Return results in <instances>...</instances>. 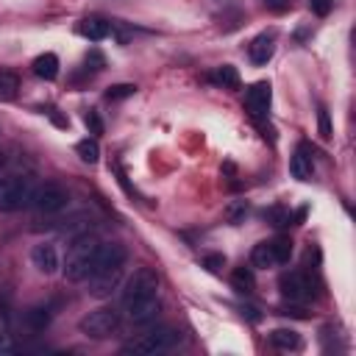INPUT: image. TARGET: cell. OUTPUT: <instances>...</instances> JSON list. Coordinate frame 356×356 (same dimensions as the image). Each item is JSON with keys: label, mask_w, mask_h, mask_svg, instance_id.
Segmentation results:
<instances>
[{"label": "cell", "mask_w": 356, "mask_h": 356, "mask_svg": "<svg viewBox=\"0 0 356 356\" xmlns=\"http://www.w3.org/2000/svg\"><path fill=\"white\" fill-rule=\"evenodd\" d=\"M98 237H89V234H81L75 237V242L70 245V253H67V262H64V278L73 281V284H81L89 278L92 267H95V256H98Z\"/></svg>", "instance_id": "6da1fadb"}, {"label": "cell", "mask_w": 356, "mask_h": 356, "mask_svg": "<svg viewBox=\"0 0 356 356\" xmlns=\"http://www.w3.org/2000/svg\"><path fill=\"white\" fill-rule=\"evenodd\" d=\"M153 298H159V276L150 267L134 270V276L125 281V290H123L125 312H131V309H136V306H142V303H148Z\"/></svg>", "instance_id": "7a4b0ae2"}, {"label": "cell", "mask_w": 356, "mask_h": 356, "mask_svg": "<svg viewBox=\"0 0 356 356\" xmlns=\"http://www.w3.org/2000/svg\"><path fill=\"white\" fill-rule=\"evenodd\" d=\"M34 184L26 175H12V178H0V212H17L23 206H31Z\"/></svg>", "instance_id": "3957f363"}, {"label": "cell", "mask_w": 356, "mask_h": 356, "mask_svg": "<svg viewBox=\"0 0 356 356\" xmlns=\"http://www.w3.org/2000/svg\"><path fill=\"white\" fill-rule=\"evenodd\" d=\"M178 339H181V334H178L175 328H153L148 334H142L139 339L128 342L123 348V353H142V356H156V353H167L178 345Z\"/></svg>", "instance_id": "277c9868"}, {"label": "cell", "mask_w": 356, "mask_h": 356, "mask_svg": "<svg viewBox=\"0 0 356 356\" xmlns=\"http://www.w3.org/2000/svg\"><path fill=\"white\" fill-rule=\"evenodd\" d=\"M78 328L92 339H106L120 328V314L114 309H109V306H100V309L89 312L87 317H81Z\"/></svg>", "instance_id": "5b68a950"}, {"label": "cell", "mask_w": 356, "mask_h": 356, "mask_svg": "<svg viewBox=\"0 0 356 356\" xmlns=\"http://www.w3.org/2000/svg\"><path fill=\"white\" fill-rule=\"evenodd\" d=\"M67 201H70V195H67V190L59 187V184H42V187H37L34 195H31V206H34L37 212H42V215H56V212H62V209L67 206Z\"/></svg>", "instance_id": "8992f818"}, {"label": "cell", "mask_w": 356, "mask_h": 356, "mask_svg": "<svg viewBox=\"0 0 356 356\" xmlns=\"http://www.w3.org/2000/svg\"><path fill=\"white\" fill-rule=\"evenodd\" d=\"M278 290L290 303H303L312 298V284L303 273H284L278 278Z\"/></svg>", "instance_id": "52a82bcc"}, {"label": "cell", "mask_w": 356, "mask_h": 356, "mask_svg": "<svg viewBox=\"0 0 356 356\" xmlns=\"http://www.w3.org/2000/svg\"><path fill=\"white\" fill-rule=\"evenodd\" d=\"M270 98H273V89H270L267 81L253 84V87L245 92V109H248V114L256 117V120H262V117L267 114V109H270Z\"/></svg>", "instance_id": "ba28073f"}, {"label": "cell", "mask_w": 356, "mask_h": 356, "mask_svg": "<svg viewBox=\"0 0 356 356\" xmlns=\"http://www.w3.org/2000/svg\"><path fill=\"white\" fill-rule=\"evenodd\" d=\"M120 278H123V267L92 273V276L87 278V281H89V295H92V298H109V295L120 287Z\"/></svg>", "instance_id": "9c48e42d"}, {"label": "cell", "mask_w": 356, "mask_h": 356, "mask_svg": "<svg viewBox=\"0 0 356 356\" xmlns=\"http://www.w3.org/2000/svg\"><path fill=\"white\" fill-rule=\"evenodd\" d=\"M128 259V251L120 245V242H109V245H100L98 248V256H95V267L92 273H100V270H114V267H123ZM89 273V276H92Z\"/></svg>", "instance_id": "30bf717a"}, {"label": "cell", "mask_w": 356, "mask_h": 356, "mask_svg": "<svg viewBox=\"0 0 356 356\" xmlns=\"http://www.w3.org/2000/svg\"><path fill=\"white\" fill-rule=\"evenodd\" d=\"M31 262L42 276H53L59 270V253L51 242H39L31 248Z\"/></svg>", "instance_id": "8fae6325"}, {"label": "cell", "mask_w": 356, "mask_h": 356, "mask_svg": "<svg viewBox=\"0 0 356 356\" xmlns=\"http://www.w3.org/2000/svg\"><path fill=\"white\" fill-rule=\"evenodd\" d=\"M290 172H292V178H298V181H309V178H312L314 161H312V153H309L306 145H301V148L292 153V159H290Z\"/></svg>", "instance_id": "7c38bea8"}, {"label": "cell", "mask_w": 356, "mask_h": 356, "mask_svg": "<svg viewBox=\"0 0 356 356\" xmlns=\"http://www.w3.org/2000/svg\"><path fill=\"white\" fill-rule=\"evenodd\" d=\"M273 34H259L253 42H251V48H248V53H251V62L253 64H267L270 59H273Z\"/></svg>", "instance_id": "4fadbf2b"}, {"label": "cell", "mask_w": 356, "mask_h": 356, "mask_svg": "<svg viewBox=\"0 0 356 356\" xmlns=\"http://www.w3.org/2000/svg\"><path fill=\"white\" fill-rule=\"evenodd\" d=\"M34 75L42 78V81H53L59 75V56L56 53H42L34 59Z\"/></svg>", "instance_id": "5bb4252c"}, {"label": "cell", "mask_w": 356, "mask_h": 356, "mask_svg": "<svg viewBox=\"0 0 356 356\" xmlns=\"http://www.w3.org/2000/svg\"><path fill=\"white\" fill-rule=\"evenodd\" d=\"M78 31H81V37H87L89 42H100V39H106V37L112 34V26H109L106 20H100V17H89V20H84V23L78 26Z\"/></svg>", "instance_id": "9a60e30c"}, {"label": "cell", "mask_w": 356, "mask_h": 356, "mask_svg": "<svg viewBox=\"0 0 356 356\" xmlns=\"http://www.w3.org/2000/svg\"><path fill=\"white\" fill-rule=\"evenodd\" d=\"M270 345L278 348V350H298L301 337L292 328H276V331H270Z\"/></svg>", "instance_id": "2e32d148"}, {"label": "cell", "mask_w": 356, "mask_h": 356, "mask_svg": "<svg viewBox=\"0 0 356 356\" xmlns=\"http://www.w3.org/2000/svg\"><path fill=\"white\" fill-rule=\"evenodd\" d=\"M251 265H253V267H259V270H270V267H276L278 262H276L273 245H270V242H259V245L251 251Z\"/></svg>", "instance_id": "e0dca14e"}, {"label": "cell", "mask_w": 356, "mask_h": 356, "mask_svg": "<svg viewBox=\"0 0 356 356\" xmlns=\"http://www.w3.org/2000/svg\"><path fill=\"white\" fill-rule=\"evenodd\" d=\"M159 309H161V306H159V298H153V301H148V303L131 309L128 317H131V323H136V326H148V323H153V320L159 317Z\"/></svg>", "instance_id": "ac0fdd59"}, {"label": "cell", "mask_w": 356, "mask_h": 356, "mask_svg": "<svg viewBox=\"0 0 356 356\" xmlns=\"http://www.w3.org/2000/svg\"><path fill=\"white\" fill-rule=\"evenodd\" d=\"M209 78H212L217 87H223V89H237V87H240V73H237V67H231V64L217 67Z\"/></svg>", "instance_id": "d6986e66"}, {"label": "cell", "mask_w": 356, "mask_h": 356, "mask_svg": "<svg viewBox=\"0 0 356 356\" xmlns=\"http://www.w3.org/2000/svg\"><path fill=\"white\" fill-rule=\"evenodd\" d=\"M26 320L34 331H45L51 326V309L48 306H34V309L26 312Z\"/></svg>", "instance_id": "ffe728a7"}, {"label": "cell", "mask_w": 356, "mask_h": 356, "mask_svg": "<svg viewBox=\"0 0 356 356\" xmlns=\"http://www.w3.org/2000/svg\"><path fill=\"white\" fill-rule=\"evenodd\" d=\"M75 153L81 156V161H87V164H95L98 159H100V145H98V139H81L78 145H75Z\"/></svg>", "instance_id": "44dd1931"}, {"label": "cell", "mask_w": 356, "mask_h": 356, "mask_svg": "<svg viewBox=\"0 0 356 356\" xmlns=\"http://www.w3.org/2000/svg\"><path fill=\"white\" fill-rule=\"evenodd\" d=\"M231 281H234L237 292H253V287H256L253 273H251L248 267H237V270H234V276H231Z\"/></svg>", "instance_id": "7402d4cb"}, {"label": "cell", "mask_w": 356, "mask_h": 356, "mask_svg": "<svg viewBox=\"0 0 356 356\" xmlns=\"http://www.w3.org/2000/svg\"><path fill=\"white\" fill-rule=\"evenodd\" d=\"M17 89H20V84H17V75H12V73H0V100H12L15 95H17Z\"/></svg>", "instance_id": "603a6c76"}, {"label": "cell", "mask_w": 356, "mask_h": 356, "mask_svg": "<svg viewBox=\"0 0 356 356\" xmlns=\"http://www.w3.org/2000/svg\"><path fill=\"white\" fill-rule=\"evenodd\" d=\"M270 245H273L276 262H278V265H287V262H290V256H292V242H290L287 237H276Z\"/></svg>", "instance_id": "cb8c5ba5"}, {"label": "cell", "mask_w": 356, "mask_h": 356, "mask_svg": "<svg viewBox=\"0 0 356 356\" xmlns=\"http://www.w3.org/2000/svg\"><path fill=\"white\" fill-rule=\"evenodd\" d=\"M134 92H136L134 84H114V87H109L106 98H109V100H125V98H131Z\"/></svg>", "instance_id": "d4e9b609"}, {"label": "cell", "mask_w": 356, "mask_h": 356, "mask_svg": "<svg viewBox=\"0 0 356 356\" xmlns=\"http://www.w3.org/2000/svg\"><path fill=\"white\" fill-rule=\"evenodd\" d=\"M204 267L212 270V273H220L226 267V256L223 253H209V256H204Z\"/></svg>", "instance_id": "484cf974"}, {"label": "cell", "mask_w": 356, "mask_h": 356, "mask_svg": "<svg viewBox=\"0 0 356 356\" xmlns=\"http://www.w3.org/2000/svg\"><path fill=\"white\" fill-rule=\"evenodd\" d=\"M84 123H87V128H89L92 134H103V120H100L98 112H87V114H84Z\"/></svg>", "instance_id": "4316f807"}, {"label": "cell", "mask_w": 356, "mask_h": 356, "mask_svg": "<svg viewBox=\"0 0 356 356\" xmlns=\"http://www.w3.org/2000/svg\"><path fill=\"white\" fill-rule=\"evenodd\" d=\"M317 125H320V136H323V139H331L334 131H331V120H328V112H326V109L317 112Z\"/></svg>", "instance_id": "83f0119b"}, {"label": "cell", "mask_w": 356, "mask_h": 356, "mask_svg": "<svg viewBox=\"0 0 356 356\" xmlns=\"http://www.w3.org/2000/svg\"><path fill=\"white\" fill-rule=\"evenodd\" d=\"M226 215H229V220H231V223H237V220H242V217L248 215V204H245V201H237V204H231V206H229V212H226Z\"/></svg>", "instance_id": "f1b7e54d"}, {"label": "cell", "mask_w": 356, "mask_h": 356, "mask_svg": "<svg viewBox=\"0 0 356 356\" xmlns=\"http://www.w3.org/2000/svg\"><path fill=\"white\" fill-rule=\"evenodd\" d=\"M331 6H334V0H309V9H312L317 17H326V15L331 12Z\"/></svg>", "instance_id": "f546056e"}, {"label": "cell", "mask_w": 356, "mask_h": 356, "mask_svg": "<svg viewBox=\"0 0 356 356\" xmlns=\"http://www.w3.org/2000/svg\"><path fill=\"white\" fill-rule=\"evenodd\" d=\"M265 6H267L270 12H278V15H281V12L290 9V0H265Z\"/></svg>", "instance_id": "4dcf8cb0"}, {"label": "cell", "mask_w": 356, "mask_h": 356, "mask_svg": "<svg viewBox=\"0 0 356 356\" xmlns=\"http://www.w3.org/2000/svg\"><path fill=\"white\" fill-rule=\"evenodd\" d=\"M92 64V70H103V56L98 53V51H92L89 56H87V67Z\"/></svg>", "instance_id": "1f68e13d"}, {"label": "cell", "mask_w": 356, "mask_h": 356, "mask_svg": "<svg viewBox=\"0 0 356 356\" xmlns=\"http://www.w3.org/2000/svg\"><path fill=\"white\" fill-rule=\"evenodd\" d=\"M3 167H6V159H3V153H0V172H3Z\"/></svg>", "instance_id": "d6a6232c"}]
</instances>
